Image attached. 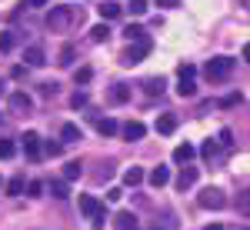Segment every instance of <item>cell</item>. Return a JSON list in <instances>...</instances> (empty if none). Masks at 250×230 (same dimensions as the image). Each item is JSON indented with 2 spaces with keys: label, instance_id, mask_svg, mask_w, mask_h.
<instances>
[{
  "label": "cell",
  "instance_id": "obj_1",
  "mask_svg": "<svg viewBox=\"0 0 250 230\" xmlns=\"http://www.w3.org/2000/svg\"><path fill=\"white\" fill-rule=\"evenodd\" d=\"M150 47H154V43H150L147 37H140V40H127V50L120 54V63H124V67H137L140 60L150 54Z\"/></svg>",
  "mask_w": 250,
  "mask_h": 230
},
{
  "label": "cell",
  "instance_id": "obj_2",
  "mask_svg": "<svg viewBox=\"0 0 250 230\" xmlns=\"http://www.w3.org/2000/svg\"><path fill=\"white\" fill-rule=\"evenodd\" d=\"M74 20H80V14H74V7H50V14H47V27H50L54 34H63Z\"/></svg>",
  "mask_w": 250,
  "mask_h": 230
},
{
  "label": "cell",
  "instance_id": "obj_3",
  "mask_svg": "<svg viewBox=\"0 0 250 230\" xmlns=\"http://www.w3.org/2000/svg\"><path fill=\"white\" fill-rule=\"evenodd\" d=\"M80 210H83V217H87V220H94V227H104V220H107V210H104V204H100L97 197L83 193V197H80Z\"/></svg>",
  "mask_w": 250,
  "mask_h": 230
},
{
  "label": "cell",
  "instance_id": "obj_4",
  "mask_svg": "<svg viewBox=\"0 0 250 230\" xmlns=\"http://www.w3.org/2000/svg\"><path fill=\"white\" fill-rule=\"evenodd\" d=\"M230 70H233V60L230 57H213V60H207V67H204V74H207V80H227L230 77Z\"/></svg>",
  "mask_w": 250,
  "mask_h": 230
},
{
  "label": "cell",
  "instance_id": "obj_5",
  "mask_svg": "<svg viewBox=\"0 0 250 230\" xmlns=\"http://www.w3.org/2000/svg\"><path fill=\"white\" fill-rule=\"evenodd\" d=\"M197 204H200L204 210H224V207H227V197H224V190H217V187H207V190H200Z\"/></svg>",
  "mask_w": 250,
  "mask_h": 230
},
{
  "label": "cell",
  "instance_id": "obj_6",
  "mask_svg": "<svg viewBox=\"0 0 250 230\" xmlns=\"http://www.w3.org/2000/svg\"><path fill=\"white\" fill-rule=\"evenodd\" d=\"M10 110H14V114H30V110H34V97L23 94V90L10 94Z\"/></svg>",
  "mask_w": 250,
  "mask_h": 230
},
{
  "label": "cell",
  "instance_id": "obj_7",
  "mask_svg": "<svg viewBox=\"0 0 250 230\" xmlns=\"http://www.w3.org/2000/svg\"><path fill=\"white\" fill-rule=\"evenodd\" d=\"M23 153H27V157H30V160H40V134L37 130H27V134H23Z\"/></svg>",
  "mask_w": 250,
  "mask_h": 230
},
{
  "label": "cell",
  "instance_id": "obj_8",
  "mask_svg": "<svg viewBox=\"0 0 250 230\" xmlns=\"http://www.w3.org/2000/svg\"><path fill=\"white\" fill-rule=\"evenodd\" d=\"M193 184H197V167H190V164H184L180 167V177H177V190H190Z\"/></svg>",
  "mask_w": 250,
  "mask_h": 230
},
{
  "label": "cell",
  "instance_id": "obj_9",
  "mask_svg": "<svg viewBox=\"0 0 250 230\" xmlns=\"http://www.w3.org/2000/svg\"><path fill=\"white\" fill-rule=\"evenodd\" d=\"M114 230H140V220H137L130 210H120L114 217Z\"/></svg>",
  "mask_w": 250,
  "mask_h": 230
},
{
  "label": "cell",
  "instance_id": "obj_10",
  "mask_svg": "<svg viewBox=\"0 0 250 230\" xmlns=\"http://www.w3.org/2000/svg\"><path fill=\"white\" fill-rule=\"evenodd\" d=\"M117 134H124L127 140H144V134H147V127L140 124V120H130V124H124Z\"/></svg>",
  "mask_w": 250,
  "mask_h": 230
},
{
  "label": "cell",
  "instance_id": "obj_11",
  "mask_svg": "<svg viewBox=\"0 0 250 230\" xmlns=\"http://www.w3.org/2000/svg\"><path fill=\"white\" fill-rule=\"evenodd\" d=\"M23 60H27L30 67H43V63H47V54H43V47H27V50H23Z\"/></svg>",
  "mask_w": 250,
  "mask_h": 230
},
{
  "label": "cell",
  "instance_id": "obj_12",
  "mask_svg": "<svg viewBox=\"0 0 250 230\" xmlns=\"http://www.w3.org/2000/svg\"><path fill=\"white\" fill-rule=\"evenodd\" d=\"M60 140H63V144H77V140H83V134H80L77 124H63V127H60Z\"/></svg>",
  "mask_w": 250,
  "mask_h": 230
},
{
  "label": "cell",
  "instance_id": "obj_13",
  "mask_svg": "<svg viewBox=\"0 0 250 230\" xmlns=\"http://www.w3.org/2000/svg\"><path fill=\"white\" fill-rule=\"evenodd\" d=\"M173 130H177V117H173V114H164V117H160V120H157V134L170 137Z\"/></svg>",
  "mask_w": 250,
  "mask_h": 230
},
{
  "label": "cell",
  "instance_id": "obj_14",
  "mask_svg": "<svg viewBox=\"0 0 250 230\" xmlns=\"http://www.w3.org/2000/svg\"><path fill=\"white\" fill-rule=\"evenodd\" d=\"M193 144H180V147H177V150H173V160H177V164H190L193 160Z\"/></svg>",
  "mask_w": 250,
  "mask_h": 230
},
{
  "label": "cell",
  "instance_id": "obj_15",
  "mask_svg": "<svg viewBox=\"0 0 250 230\" xmlns=\"http://www.w3.org/2000/svg\"><path fill=\"white\" fill-rule=\"evenodd\" d=\"M147 180H150V187H164V184L170 180V170H167V167H154Z\"/></svg>",
  "mask_w": 250,
  "mask_h": 230
},
{
  "label": "cell",
  "instance_id": "obj_16",
  "mask_svg": "<svg viewBox=\"0 0 250 230\" xmlns=\"http://www.w3.org/2000/svg\"><path fill=\"white\" fill-rule=\"evenodd\" d=\"M97 130H100L104 137H114L117 130H120V124H117L114 117H104V120H97Z\"/></svg>",
  "mask_w": 250,
  "mask_h": 230
},
{
  "label": "cell",
  "instance_id": "obj_17",
  "mask_svg": "<svg viewBox=\"0 0 250 230\" xmlns=\"http://www.w3.org/2000/svg\"><path fill=\"white\" fill-rule=\"evenodd\" d=\"M97 10H100V17H104V20H117L120 14H124V7H120V3H100Z\"/></svg>",
  "mask_w": 250,
  "mask_h": 230
},
{
  "label": "cell",
  "instance_id": "obj_18",
  "mask_svg": "<svg viewBox=\"0 0 250 230\" xmlns=\"http://www.w3.org/2000/svg\"><path fill=\"white\" fill-rule=\"evenodd\" d=\"M110 100H114V104H127V100H130V87H127V84H114Z\"/></svg>",
  "mask_w": 250,
  "mask_h": 230
},
{
  "label": "cell",
  "instance_id": "obj_19",
  "mask_svg": "<svg viewBox=\"0 0 250 230\" xmlns=\"http://www.w3.org/2000/svg\"><path fill=\"white\" fill-rule=\"evenodd\" d=\"M14 47H17V34L14 30H3L0 34V54H10Z\"/></svg>",
  "mask_w": 250,
  "mask_h": 230
},
{
  "label": "cell",
  "instance_id": "obj_20",
  "mask_svg": "<svg viewBox=\"0 0 250 230\" xmlns=\"http://www.w3.org/2000/svg\"><path fill=\"white\" fill-rule=\"evenodd\" d=\"M164 87H167V80L164 77H150V80H144V90L154 97V94H164Z\"/></svg>",
  "mask_w": 250,
  "mask_h": 230
},
{
  "label": "cell",
  "instance_id": "obj_21",
  "mask_svg": "<svg viewBox=\"0 0 250 230\" xmlns=\"http://www.w3.org/2000/svg\"><path fill=\"white\" fill-rule=\"evenodd\" d=\"M177 94H180V97H193V94H197V84H193V77H180V84H177Z\"/></svg>",
  "mask_w": 250,
  "mask_h": 230
},
{
  "label": "cell",
  "instance_id": "obj_22",
  "mask_svg": "<svg viewBox=\"0 0 250 230\" xmlns=\"http://www.w3.org/2000/svg\"><path fill=\"white\" fill-rule=\"evenodd\" d=\"M124 184H127V187H137V184H144V170H140V167H130V170H124Z\"/></svg>",
  "mask_w": 250,
  "mask_h": 230
},
{
  "label": "cell",
  "instance_id": "obj_23",
  "mask_svg": "<svg viewBox=\"0 0 250 230\" xmlns=\"http://www.w3.org/2000/svg\"><path fill=\"white\" fill-rule=\"evenodd\" d=\"M50 193H54L57 200H67V197H70V187H67V180H50Z\"/></svg>",
  "mask_w": 250,
  "mask_h": 230
},
{
  "label": "cell",
  "instance_id": "obj_24",
  "mask_svg": "<svg viewBox=\"0 0 250 230\" xmlns=\"http://www.w3.org/2000/svg\"><path fill=\"white\" fill-rule=\"evenodd\" d=\"M107 37H110V27H107V23H97L94 30H90V40H94V43H104Z\"/></svg>",
  "mask_w": 250,
  "mask_h": 230
},
{
  "label": "cell",
  "instance_id": "obj_25",
  "mask_svg": "<svg viewBox=\"0 0 250 230\" xmlns=\"http://www.w3.org/2000/svg\"><path fill=\"white\" fill-rule=\"evenodd\" d=\"M7 193H10V197H20V193H23V177H10V180H7Z\"/></svg>",
  "mask_w": 250,
  "mask_h": 230
},
{
  "label": "cell",
  "instance_id": "obj_26",
  "mask_svg": "<svg viewBox=\"0 0 250 230\" xmlns=\"http://www.w3.org/2000/svg\"><path fill=\"white\" fill-rule=\"evenodd\" d=\"M124 37H127V40H140V37H147V30H144L140 23H127V30H124Z\"/></svg>",
  "mask_w": 250,
  "mask_h": 230
},
{
  "label": "cell",
  "instance_id": "obj_27",
  "mask_svg": "<svg viewBox=\"0 0 250 230\" xmlns=\"http://www.w3.org/2000/svg\"><path fill=\"white\" fill-rule=\"evenodd\" d=\"M80 173H83V167H80V160H70V164L63 167V177H67V180H77Z\"/></svg>",
  "mask_w": 250,
  "mask_h": 230
},
{
  "label": "cell",
  "instance_id": "obj_28",
  "mask_svg": "<svg viewBox=\"0 0 250 230\" xmlns=\"http://www.w3.org/2000/svg\"><path fill=\"white\" fill-rule=\"evenodd\" d=\"M74 54H77V50H74V47H70V43H67V47H63V50H60V67H74Z\"/></svg>",
  "mask_w": 250,
  "mask_h": 230
},
{
  "label": "cell",
  "instance_id": "obj_29",
  "mask_svg": "<svg viewBox=\"0 0 250 230\" xmlns=\"http://www.w3.org/2000/svg\"><path fill=\"white\" fill-rule=\"evenodd\" d=\"M17 153V144L14 140H0V160H10Z\"/></svg>",
  "mask_w": 250,
  "mask_h": 230
},
{
  "label": "cell",
  "instance_id": "obj_30",
  "mask_svg": "<svg viewBox=\"0 0 250 230\" xmlns=\"http://www.w3.org/2000/svg\"><path fill=\"white\" fill-rule=\"evenodd\" d=\"M200 153H204V160H213V157H217V140H204Z\"/></svg>",
  "mask_w": 250,
  "mask_h": 230
},
{
  "label": "cell",
  "instance_id": "obj_31",
  "mask_svg": "<svg viewBox=\"0 0 250 230\" xmlns=\"http://www.w3.org/2000/svg\"><path fill=\"white\" fill-rule=\"evenodd\" d=\"M127 10H130L134 17H144V14H147V0H130V7H127Z\"/></svg>",
  "mask_w": 250,
  "mask_h": 230
},
{
  "label": "cell",
  "instance_id": "obj_32",
  "mask_svg": "<svg viewBox=\"0 0 250 230\" xmlns=\"http://www.w3.org/2000/svg\"><path fill=\"white\" fill-rule=\"evenodd\" d=\"M237 104H244V94H227L224 100H220V107L227 110V107H237Z\"/></svg>",
  "mask_w": 250,
  "mask_h": 230
},
{
  "label": "cell",
  "instance_id": "obj_33",
  "mask_svg": "<svg viewBox=\"0 0 250 230\" xmlns=\"http://www.w3.org/2000/svg\"><path fill=\"white\" fill-rule=\"evenodd\" d=\"M23 190L30 193V197H40V193H43V184H40V180H30V184H23Z\"/></svg>",
  "mask_w": 250,
  "mask_h": 230
},
{
  "label": "cell",
  "instance_id": "obj_34",
  "mask_svg": "<svg viewBox=\"0 0 250 230\" xmlns=\"http://www.w3.org/2000/svg\"><path fill=\"white\" fill-rule=\"evenodd\" d=\"M90 77H94L90 67H80V70H77V84H80V87H83V84H90Z\"/></svg>",
  "mask_w": 250,
  "mask_h": 230
},
{
  "label": "cell",
  "instance_id": "obj_35",
  "mask_svg": "<svg viewBox=\"0 0 250 230\" xmlns=\"http://www.w3.org/2000/svg\"><path fill=\"white\" fill-rule=\"evenodd\" d=\"M70 107H74V110H77V107H87V94H83V90L74 94V97H70Z\"/></svg>",
  "mask_w": 250,
  "mask_h": 230
},
{
  "label": "cell",
  "instance_id": "obj_36",
  "mask_svg": "<svg viewBox=\"0 0 250 230\" xmlns=\"http://www.w3.org/2000/svg\"><path fill=\"white\" fill-rule=\"evenodd\" d=\"M57 90H60V87L54 84V80H50V84H40V94H43V97H54Z\"/></svg>",
  "mask_w": 250,
  "mask_h": 230
},
{
  "label": "cell",
  "instance_id": "obj_37",
  "mask_svg": "<svg viewBox=\"0 0 250 230\" xmlns=\"http://www.w3.org/2000/svg\"><path fill=\"white\" fill-rule=\"evenodd\" d=\"M220 144H224L227 150H230V147H233V134H230V130H220Z\"/></svg>",
  "mask_w": 250,
  "mask_h": 230
},
{
  "label": "cell",
  "instance_id": "obj_38",
  "mask_svg": "<svg viewBox=\"0 0 250 230\" xmlns=\"http://www.w3.org/2000/svg\"><path fill=\"white\" fill-rule=\"evenodd\" d=\"M40 150L47 153V157H60V144H47V147H40Z\"/></svg>",
  "mask_w": 250,
  "mask_h": 230
},
{
  "label": "cell",
  "instance_id": "obj_39",
  "mask_svg": "<svg viewBox=\"0 0 250 230\" xmlns=\"http://www.w3.org/2000/svg\"><path fill=\"white\" fill-rule=\"evenodd\" d=\"M197 74V67L193 63H180V77H193Z\"/></svg>",
  "mask_w": 250,
  "mask_h": 230
},
{
  "label": "cell",
  "instance_id": "obj_40",
  "mask_svg": "<svg viewBox=\"0 0 250 230\" xmlns=\"http://www.w3.org/2000/svg\"><path fill=\"white\" fill-rule=\"evenodd\" d=\"M120 197H124L120 187H110V190H107V200H120Z\"/></svg>",
  "mask_w": 250,
  "mask_h": 230
},
{
  "label": "cell",
  "instance_id": "obj_41",
  "mask_svg": "<svg viewBox=\"0 0 250 230\" xmlns=\"http://www.w3.org/2000/svg\"><path fill=\"white\" fill-rule=\"evenodd\" d=\"M50 0H23V7H47Z\"/></svg>",
  "mask_w": 250,
  "mask_h": 230
},
{
  "label": "cell",
  "instance_id": "obj_42",
  "mask_svg": "<svg viewBox=\"0 0 250 230\" xmlns=\"http://www.w3.org/2000/svg\"><path fill=\"white\" fill-rule=\"evenodd\" d=\"M237 204H240V213H247V207H250V200H247V193H240V200H237Z\"/></svg>",
  "mask_w": 250,
  "mask_h": 230
},
{
  "label": "cell",
  "instance_id": "obj_43",
  "mask_svg": "<svg viewBox=\"0 0 250 230\" xmlns=\"http://www.w3.org/2000/svg\"><path fill=\"white\" fill-rule=\"evenodd\" d=\"M180 0H157V7H177Z\"/></svg>",
  "mask_w": 250,
  "mask_h": 230
},
{
  "label": "cell",
  "instance_id": "obj_44",
  "mask_svg": "<svg viewBox=\"0 0 250 230\" xmlns=\"http://www.w3.org/2000/svg\"><path fill=\"white\" fill-rule=\"evenodd\" d=\"M204 230H224V227H220V224H207Z\"/></svg>",
  "mask_w": 250,
  "mask_h": 230
},
{
  "label": "cell",
  "instance_id": "obj_45",
  "mask_svg": "<svg viewBox=\"0 0 250 230\" xmlns=\"http://www.w3.org/2000/svg\"><path fill=\"white\" fill-rule=\"evenodd\" d=\"M0 94H3V80H0Z\"/></svg>",
  "mask_w": 250,
  "mask_h": 230
},
{
  "label": "cell",
  "instance_id": "obj_46",
  "mask_svg": "<svg viewBox=\"0 0 250 230\" xmlns=\"http://www.w3.org/2000/svg\"><path fill=\"white\" fill-rule=\"evenodd\" d=\"M0 187H3V177H0Z\"/></svg>",
  "mask_w": 250,
  "mask_h": 230
}]
</instances>
